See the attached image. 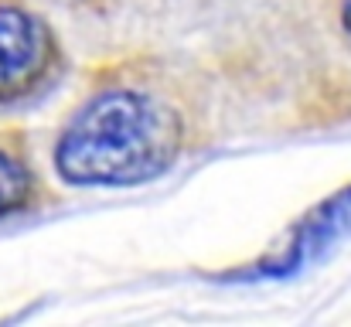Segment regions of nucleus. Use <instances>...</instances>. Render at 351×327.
I'll return each instance as SVG.
<instances>
[{
	"label": "nucleus",
	"instance_id": "obj_4",
	"mask_svg": "<svg viewBox=\"0 0 351 327\" xmlns=\"http://www.w3.org/2000/svg\"><path fill=\"white\" fill-rule=\"evenodd\" d=\"M45 191L27 140L17 130H0V221L34 212L45 202Z\"/></svg>",
	"mask_w": 351,
	"mask_h": 327
},
{
	"label": "nucleus",
	"instance_id": "obj_1",
	"mask_svg": "<svg viewBox=\"0 0 351 327\" xmlns=\"http://www.w3.org/2000/svg\"><path fill=\"white\" fill-rule=\"evenodd\" d=\"M191 147V116L143 79L96 86L62 123L51 167L69 188H140L164 178Z\"/></svg>",
	"mask_w": 351,
	"mask_h": 327
},
{
	"label": "nucleus",
	"instance_id": "obj_3",
	"mask_svg": "<svg viewBox=\"0 0 351 327\" xmlns=\"http://www.w3.org/2000/svg\"><path fill=\"white\" fill-rule=\"evenodd\" d=\"M351 235V184L324 198L317 208H311L300 218L287 239L256 266V276H293L311 259L328 252L335 242Z\"/></svg>",
	"mask_w": 351,
	"mask_h": 327
},
{
	"label": "nucleus",
	"instance_id": "obj_2",
	"mask_svg": "<svg viewBox=\"0 0 351 327\" xmlns=\"http://www.w3.org/2000/svg\"><path fill=\"white\" fill-rule=\"evenodd\" d=\"M62 72V41L27 0H0V109L45 93Z\"/></svg>",
	"mask_w": 351,
	"mask_h": 327
},
{
	"label": "nucleus",
	"instance_id": "obj_6",
	"mask_svg": "<svg viewBox=\"0 0 351 327\" xmlns=\"http://www.w3.org/2000/svg\"><path fill=\"white\" fill-rule=\"evenodd\" d=\"M72 3H79V7H89V10H106L113 0H72Z\"/></svg>",
	"mask_w": 351,
	"mask_h": 327
},
{
	"label": "nucleus",
	"instance_id": "obj_5",
	"mask_svg": "<svg viewBox=\"0 0 351 327\" xmlns=\"http://www.w3.org/2000/svg\"><path fill=\"white\" fill-rule=\"evenodd\" d=\"M338 21H341L345 34L351 38V0H338Z\"/></svg>",
	"mask_w": 351,
	"mask_h": 327
}]
</instances>
